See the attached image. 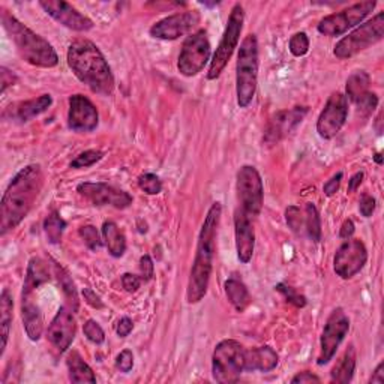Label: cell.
Segmentation results:
<instances>
[{
	"instance_id": "46",
	"label": "cell",
	"mask_w": 384,
	"mask_h": 384,
	"mask_svg": "<svg viewBox=\"0 0 384 384\" xmlns=\"http://www.w3.org/2000/svg\"><path fill=\"white\" fill-rule=\"evenodd\" d=\"M359 210L362 213V217L371 218L373 213L375 212V198L371 197V195H368V194H363L362 198H360Z\"/></svg>"
},
{
	"instance_id": "16",
	"label": "cell",
	"mask_w": 384,
	"mask_h": 384,
	"mask_svg": "<svg viewBox=\"0 0 384 384\" xmlns=\"http://www.w3.org/2000/svg\"><path fill=\"white\" fill-rule=\"evenodd\" d=\"M198 23H200V14L197 11H185L156 21L149 32L155 39L176 41L190 33Z\"/></svg>"
},
{
	"instance_id": "47",
	"label": "cell",
	"mask_w": 384,
	"mask_h": 384,
	"mask_svg": "<svg viewBox=\"0 0 384 384\" xmlns=\"http://www.w3.org/2000/svg\"><path fill=\"white\" fill-rule=\"evenodd\" d=\"M343 176H344L343 172H339V173H336L335 176H332L329 180L324 183V187H323L324 195L332 197V195H335L338 192V190L341 187V180H343Z\"/></svg>"
},
{
	"instance_id": "36",
	"label": "cell",
	"mask_w": 384,
	"mask_h": 384,
	"mask_svg": "<svg viewBox=\"0 0 384 384\" xmlns=\"http://www.w3.org/2000/svg\"><path fill=\"white\" fill-rule=\"evenodd\" d=\"M80 237L83 239L84 245H86L90 251H98L99 248L103 247V240L101 236H99L96 227L93 225H83L81 229L78 230Z\"/></svg>"
},
{
	"instance_id": "30",
	"label": "cell",
	"mask_w": 384,
	"mask_h": 384,
	"mask_svg": "<svg viewBox=\"0 0 384 384\" xmlns=\"http://www.w3.org/2000/svg\"><path fill=\"white\" fill-rule=\"evenodd\" d=\"M356 371V351L353 347L344 353L343 358L335 365L331 373V381L338 384H347L353 380Z\"/></svg>"
},
{
	"instance_id": "39",
	"label": "cell",
	"mask_w": 384,
	"mask_h": 384,
	"mask_svg": "<svg viewBox=\"0 0 384 384\" xmlns=\"http://www.w3.org/2000/svg\"><path fill=\"white\" fill-rule=\"evenodd\" d=\"M286 221L293 233L301 234L305 225V217L302 215L301 209H299L297 206H289L286 210Z\"/></svg>"
},
{
	"instance_id": "27",
	"label": "cell",
	"mask_w": 384,
	"mask_h": 384,
	"mask_svg": "<svg viewBox=\"0 0 384 384\" xmlns=\"http://www.w3.org/2000/svg\"><path fill=\"white\" fill-rule=\"evenodd\" d=\"M103 237L111 257L120 259L126 252V239L116 222L107 221L103 225Z\"/></svg>"
},
{
	"instance_id": "9",
	"label": "cell",
	"mask_w": 384,
	"mask_h": 384,
	"mask_svg": "<svg viewBox=\"0 0 384 384\" xmlns=\"http://www.w3.org/2000/svg\"><path fill=\"white\" fill-rule=\"evenodd\" d=\"M210 42L206 31H198L185 39L179 61L177 69L183 77H194L202 73L210 59Z\"/></svg>"
},
{
	"instance_id": "7",
	"label": "cell",
	"mask_w": 384,
	"mask_h": 384,
	"mask_svg": "<svg viewBox=\"0 0 384 384\" xmlns=\"http://www.w3.org/2000/svg\"><path fill=\"white\" fill-rule=\"evenodd\" d=\"M384 36V12H378L371 20L359 24L356 29L341 39L333 48L338 59L346 61L353 56L375 46Z\"/></svg>"
},
{
	"instance_id": "42",
	"label": "cell",
	"mask_w": 384,
	"mask_h": 384,
	"mask_svg": "<svg viewBox=\"0 0 384 384\" xmlns=\"http://www.w3.org/2000/svg\"><path fill=\"white\" fill-rule=\"evenodd\" d=\"M354 104L358 105L359 113H362L363 116L368 118V116H371L373 113L375 111V108L378 107V96L373 92H366Z\"/></svg>"
},
{
	"instance_id": "2",
	"label": "cell",
	"mask_w": 384,
	"mask_h": 384,
	"mask_svg": "<svg viewBox=\"0 0 384 384\" xmlns=\"http://www.w3.org/2000/svg\"><path fill=\"white\" fill-rule=\"evenodd\" d=\"M221 217H222V204L219 202H215L207 210V215L202 225L200 234H198L197 252L191 267L187 290V301L191 305L200 303L207 294L213 270V259H215L217 252V236Z\"/></svg>"
},
{
	"instance_id": "31",
	"label": "cell",
	"mask_w": 384,
	"mask_h": 384,
	"mask_svg": "<svg viewBox=\"0 0 384 384\" xmlns=\"http://www.w3.org/2000/svg\"><path fill=\"white\" fill-rule=\"evenodd\" d=\"M54 276L59 282V286H61V289L63 291V296L66 299L69 308L76 312L78 309L80 301H78V293H77V289H76V284H74L73 278H71L66 270L58 263H54Z\"/></svg>"
},
{
	"instance_id": "3",
	"label": "cell",
	"mask_w": 384,
	"mask_h": 384,
	"mask_svg": "<svg viewBox=\"0 0 384 384\" xmlns=\"http://www.w3.org/2000/svg\"><path fill=\"white\" fill-rule=\"evenodd\" d=\"M66 59L74 76L93 93L108 96L115 90V76L111 68L92 41L76 39L68 48Z\"/></svg>"
},
{
	"instance_id": "33",
	"label": "cell",
	"mask_w": 384,
	"mask_h": 384,
	"mask_svg": "<svg viewBox=\"0 0 384 384\" xmlns=\"http://www.w3.org/2000/svg\"><path fill=\"white\" fill-rule=\"evenodd\" d=\"M65 229H66V222L58 212H51L44 221V233L50 244L53 245L59 244V242L62 240Z\"/></svg>"
},
{
	"instance_id": "50",
	"label": "cell",
	"mask_w": 384,
	"mask_h": 384,
	"mask_svg": "<svg viewBox=\"0 0 384 384\" xmlns=\"http://www.w3.org/2000/svg\"><path fill=\"white\" fill-rule=\"evenodd\" d=\"M0 77H2V93H5L8 90V88L14 86V84H16V81H17L16 74H14L12 71H9L6 66L0 68Z\"/></svg>"
},
{
	"instance_id": "4",
	"label": "cell",
	"mask_w": 384,
	"mask_h": 384,
	"mask_svg": "<svg viewBox=\"0 0 384 384\" xmlns=\"http://www.w3.org/2000/svg\"><path fill=\"white\" fill-rule=\"evenodd\" d=\"M2 24L17 51L27 63L38 68L58 66L59 56L50 42L31 31L6 9H2Z\"/></svg>"
},
{
	"instance_id": "15",
	"label": "cell",
	"mask_w": 384,
	"mask_h": 384,
	"mask_svg": "<svg viewBox=\"0 0 384 384\" xmlns=\"http://www.w3.org/2000/svg\"><path fill=\"white\" fill-rule=\"evenodd\" d=\"M77 192L93 206H113L122 210L133 204V197L126 191L103 182H83L77 187Z\"/></svg>"
},
{
	"instance_id": "51",
	"label": "cell",
	"mask_w": 384,
	"mask_h": 384,
	"mask_svg": "<svg viewBox=\"0 0 384 384\" xmlns=\"http://www.w3.org/2000/svg\"><path fill=\"white\" fill-rule=\"evenodd\" d=\"M320 381L321 380L317 375H314L309 371L299 373L291 378V384H312V383H320Z\"/></svg>"
},
{
	"instance_id": "14",
	"label": "cell",
	"mask_w": 384,
	"mask_h": 384,
	"mask_svg": "<svg viewBox=\"0 0 384 384\" xmlns=\"http://www.w3.org/2000/svg\"><path fill=\"white\" fill-rule=\"evenodd\" d=\"M368 261V251L360 239H348L336 249L333 259L335 274L343 278L350 279L358 275Z\"/></svg>"
},
{
	"instance_id": "22",
	"label": "cell",
	"mask_w": 384,
	"mask_h": 384,
	"mask_svg": "<svg viewBox=\"0 0 384 384\" xmlns=\"http://www.w3.org/2000/svg\"><path fill=\"white\" fill-rule=\"evenodd\" d=\"M21 318L29 339L39 341L44 332V318H42L39 305L35 302L33 293H21Z\"/></svg>"
},
{
	"instance_id": "37",
	"label": "cell",
	"mask_w": 384,
	"mask_h": 384,
	"mask_svg": "<svg viewBox=\"0 0 384 384\" xmlns=\"http://www.w3.org/2000/svg\"><path fill=\"white\" fill-rule=\"evenodd\" d=\"M138 187L147 195H158L162 191V182L156 175L146 173L138 177Z\"/></svg>"
},
{
	"instance_id": "21",
	"label": "cell",
	"mask_w": 384,
	"mask_h": 384,
	"mask_svg": "<svg viewBox=\"0 0 384 384\" xmlns=\"http://www.w3.org/2000/svg\"><path fill=\"white\" fill-rule=\"evenodd\" d=\"M234 236L237 259L242 264H248L255 249V232L251 217L244 209L234 212Z\"/></svg>"
},
{
	"instance_id": "5",
	"label": "cell",
	"mask_w": 384,
	"mask_h": 384,
	"mask_svg": "<svg viewBox=\"0 0 384 384\" xmlns=\"http://www.w3.org/2000/svg\"><path fill=\"white\" fill-rule=\"evenodd\" d=\"M259 84V39L249 33L239 48L236 63V96L240 108H248Z\"/></svg>"
},
{
	"instance_id": "35",
	"label": "cell",
	"mask_w": 384,
	"mask_h": 384,
	"mask_svg": "<svg viewBox=\"0 0 384 384\" xmlns=\"http://www.w3.org/2000/svg\"><path fill=\"white\" fill-rule=\"evenodd\" d=\"M275 290H276L284 299H286V301H287L289 303H291V305H294V306H297V308H305L306 303H308L306 297H305L303 294L297 293L296 289L287 286V284H284V282L276 284Z\"/></svg>"
},
{
	"instance_id": "45",
	"label": "cell",
	"mask_w": 384,
	"mask_h": 384,
	"mask_svg": "<svg viewBox=\"0 0 384 384\" xmlns=\"http://www.w3.org/2000/svg\"><path fill=\"white\" fill-rule=\"evenodd\" d=\"M141 282H143V279H141L138 275H134V274L122 275V286L128 293L138 291V289L141 287Z\"/></svg>"
},
{
	"instance_id": "55",
	"label": "cell",
	"mask_w": 384,
	"mask_h": 384,
	"mask_svg": "<svg viewBox=\"0 0 384 384\" xmlns=\"http://www.w3.org/2000/svg\"><path fill=\"white\" fill-rule=\"evenodd\" d=\"M381 123H383V113L380 111V115H378V116H377V119H375V130H377V133H378V134H381V133H383Z\"/></svg>"
},
{
	"instance_id": "19",
	"label": "cell",
	"mask_w": 384,
	"mask_h": 384,
	"mask_svg": "<svg viewBox=\"0 0 384 384\" xmlns=\"http://www.w3.org/2000/svg\"><path fill=\"white\" fill-rule=\"evenodd\" d=\"M73 309L68 306H62L58 314L51 320L47 329L48 343L58 350L61 354L68 351L71 344L76 338L77 332V321L74 318Z\"/></svg>"
},
{
	"instance_id": "26",
	"label": "cell",
	"mask_w": 384,
	"mask_h": 384,
	"mask_svg": "<svg viewBox=\"0 0 384 384\" xmlns=\"http://www.w3.org/2000/svg\"><path fill=\"white\" fill-rule=\"evenodd\" d=\"M225 294L230 303L237 312H244L251 305V294L244 282L237 278H230L225 281Z\"/></svg>"
},
{
	"instance_id": "52",
	"label": "cell",
	"mask_w": 384,
	"mask_h": 384,
	"mask_svg": "<svg viewBox=\"0 0 384 384\" xmlns=\"http://www.w3.org/2000/svg\"><path fill=\"white\" fill-rule=\"evenodd\" d=\"M356 232V227H354V222L351 219H346L343 222V225H341V230H339V236L341 239H351L353 234Z\"/></svg>"
},
{
	"instance_id": "12",
	"label": "cell",
	"mask_w": 384,
	"mask_h": 384,
	"mask_svg": "<svg viewBox=\"0 0 384 384\" xmlns=\"http://www.w3.org/2000/svg\"><path fill=\"white\" fill-rule=\"evenodd\" d=\"M350 331V318L343 308H336L327 318L320 341V354L317 363L326 365L329 363L336 354L338 347L343 343Z\"/></svg>"
},
{
	"instance_id": "38",
	"label": "cell",
	"mask_w": 384,
	"mask_h": 384,
	"mask_svg": "<svg viewBox=\"0 0 384 384\" xmlns=\"http://www.w3.org/2000/svg\"><path fill=\"white\" fill-rule=\"evenodd\" d=\"M289 50L294 58H302L309 51V39L305 32H297L290 38Z\"/></svg>"
},
{
	"instance_id": "32",
	"label": "cell",
	"mask_w": 384,
	"mask_h": 384,
	"mask_svg": "<svg viewBox=\"0 0 384 384\" xmlns=\"http://www.w3.org/2000/svg\"><path fill=\"white\" fill-rule=\"evenodd\" d=\"M369 84H371V77H369V74L365 73V71H356V73L351 74L350 78L347 80L346 96L348 101L356 103L362 95L369 92L368 90Z\"/></svg>"
},
{
	"instance_id": "11",
	"label": "cell",
	"mask_w": 384,
	"mask_h": 384,
	"mask_svg": "<svg viewBox=\"0 0 384 384\" xmlns=\"http://www.w3.org/2000/svg\"><path fill=\"white\" fill-rule=\"evenodd\" d=\"M236 190L240 209H244L249 217L260 215L264 202V187L259 170L252 165L242 167L237 172Z\"/></svg>"
},
{
	"instance_id": "1",
	"label": "cell",
	"mask_w": 384,
	"mask_h": 384,
	"mask_svg": "<svg viewBox=\"0 0 384 384\" xmlns=\"http://www.w3.org/2000/svg\"><path fill=\"white\" fill-rule=\"evenodd\" d=\"M44 187V172L39 164H31L12 177L0 203V233L5 236L29 215Z\"/></svg>"
},
{
	"instance_id": "44",
	"label": "cell",
	"mask_w": 384,
	"mask_h": 384,
	"mask_svg": "<svg viewBox=\"0 0 384 384\" xmlns=\"http://www.w3.org/2000/svg\"><path fill=\"white\" fill-rule=\"evenodd\" d=\"M140 278L143 279V282H147L153 278V272H155V264L150 259V255H143V257L140 259Z\"/></svg>"
},
{
	"instance_id": "17",
	"label": "cell",
	"mask_w": 384,
	"mask_h": 384,
	"mask_svg": "<svg viewBox=\"0 0 384 384\" xmlns=\"http://www.w3.org/2000/svg\"><path fill=\"white\" fill-rule=\"evenodd\" d=\"M39 6L44 9L51 19L62 26L76 32H88L93 29V21L81 14L77 8L63 0H41Z\"/></svg>"
},
{
	"instance_id": "24",
	"label": "cell",
	"mask_w": 384,
	"mask_h": 384,
	"mask_svg": "<svg viewBox=\"0 0 384 384\" xmlns=\"http://www.w3.org/2000/svg\"><path fill=\"white\" fill-rule=\"evenodd\" d=\"M278 363L279 356L270 346L245 350V371L270 373L278 366Z\"/></svg>"
},
{
	"instance_id": "20",
	"label": "cell",
	"mask_w": 384,
	"mask_h": 384,
	"mask_svg": "<svg viewBox=\"0 0 384 384\" xmlns=\"http://www.w3.org/2000/svg\"><path fill=\"white\" fill-rule=\"evenodd\" d=\"M306 113L308 107H294L291 110L278 111L267 123L263 138L264 143L267 146L278 145L282 138H286L291 131L296 130L299 123H302Z\"/></svg>"
},
{
	"instance_id": "25",
	"label": "cell",
	"mask_w": 384,
	"mask_h": 384,
	"mask_svg": "<svg viewBox=\"0 0 384 384\" xmlns=\"http://www.w3.org/2000/svg\"><path fill=\"white\" fill-rule=\"evenodd\" d=\"M51 279L50 270L47 263L39 259V257H32L27 264V272L23 284V293H35L38 287H41L42 284H47Z\"/></svg>"
},
{
	"instance_id": "40",
	"label": "cell",
	"mask_w": 384,
	"mask_h": 384,
	"mask_svg": "<svg viewBox=\"0 0 384 384\" xmlns=\"http://www.w3.org/2000/svg\"><path fill=\"white\" fill-rule=\"evenodd\" d=\"M103 152L99 150H86L80 153L77 158L71 162V168H88L95 165L98 161L103 160Z\"/></svg>"
},
{
	"instance_id": "23",
	"label": "cell",
	"mask_w": 384,
	"mask_h": 384,
	"mask_svg": "<svg viewBox=\"0 0 384 384\" xmlns=\"http://www.w3.org/2000/svg\"><path fill=\"white\" fill-rule=\"evenodd\" d=\"M53 104V98L51 95H41L38 98L29 99V101H21L17 104H12L6 111H5V118L9 115L11 119L19 120L21 123L29 122L33 118H38L42 113H46Z\"/></svg>"
},
{
	"instance_id": "13",
	"label": "cell",
	"mask_w": 384,
	"mask_h": 384,
	"mask_svg": "<svg viewBox=\"0 0 384 384\" xmlns=\"http://www.w3.org/2000/svg\"><path fill=\"white\" fill-rule=\"evenodd\" d=\"M348 116V99L344 93L335 92L327 99L317 119V133L324 140H332L343 130Z\"/></svg>"
},
{
	"instance_id": "53",
	"label": "cell",
	"mask_w": 384,
	"mask_h": 384,
	"mask_svg": "<svg viewBox=\"0 0 384 384\" xmlns=\"http://www.w3.org/2000/svg\"><path fill=\"white\" fill-rule=\"evenodd\" d=\"M369 383L374 384H383L384 383V362H380L373 373V377L369 378Z\"/></svg>"
},
{
	"instance_id": "18",
	"label": "cell",
	"mask_w": 384,
	"mask_h": 384,
	"mask_svg": "<svg viewBox=\"0 0 384 384\" xmlns=\"http://www.w3.org/2000/svg\"><path fill=\"white\" fill-rule=\"evenodd\" d=\"M68 126L76 133H92L99 123L98 110L88 96L73 95L69 98Z\"/></svg>"
},
{
	"instance_id": "10",
	"label": "cell",
	"mask_w": 384,
	"mask_h": 384,
	"mask_svg": "<svg viewBox=\"0 0 384 384\" xmlns=\"http://www.w3.org/2000/svg\"><path fill=\"white\" fill-rule=\"evenodd\" d=\"M375 6H377V2H374V0H366V2L354 4L343 11L324 17L318 23L317 31L321 35L331 36V38L344 35L346 32H348V29H351V27L359 26L369 16V14L374 11Z\"/></svg>"
},
{
	"instance_id": "29",
	"label": "cell",
	"mask_w": 384,
	"mask_h": 384,
	"mask_svg": "<svg viewBox=\"0 0 384 384\" xmlns=\"http://www.w3.org/2000/svg\"><path fill=\"white\" fill-rule=\"evenodd\" d=\"M12 312H14V301L8 289H4L2 296H0V336H2V346H0V354L4 356L8 339H9V331L12 324Z\"/></svg>"
},
{
	"instance_id": "6",
	"label": "cell",
	"mask_w": 384,
	"mask_h": 384,
	"mask_svg": "<svg viewBox=\"0 0 384 384\" xmlns=\"http://www.w3.org/2000/svg\"><path fill=\"white\" fill-rule=\"evenodd\" d=\"M245 371V348L236 339H224L213 350L212 374L219 384H232L240 380Z\"/></svg>"
},
{
	"instance_id": "28",
	"label": "cell",
	"mask_w": 384,
	"mask_h": 384,
	"mask_svg": "<svg viewBox=\"0 0 384 384\" xmlns=\"http://www.w3.org/2000/svg\"><path fill=\"white\" fill-rule=\"evenodd\" d=\"M66 366L69 371V380L73 383H96V377L92 371V368L83 360L81 356L77 351H71Z\"/></svg>"
},
{
	"instance_id": "54",
	"label": "cell",
	"mask_w": 384,
	"mask_h": 384,
	"mask_svg": "<svg viewBox=\"0 0 384 384\" xmlns=\"http://www.w3.org/2000/svg\"><path fill=\"white\" fill-rule=\"evenodd\" d=\"M363 173L362 172H359V173H356L350 180H348V191L350 192H354L356 190H358L359 187H360V183H362V180H363Z\"/></svg>"
},
{
	"instance_id": "48",
	"label": "cell",
	"mask_w": 384,
	"mask_h": 384,
	"mask_svg": "<svg viewBox=\"0 0 384 384\" xmlns=\"http://www.w3.org/2000/svg\"><path fill=\"white\" fill-rule=\"evenodd\" d=\"M83 297H84V302H86L89 306H92L95 309H103L104 308L101 297H99L92 289H84L83 290Z\"/></svg>"
},
{
	"instance_id": "34",
	"label": "cell",
	"mask_w": 384,
	"mask_h": 384,
	"mask_svg": "<svg viewBox=\"0 0 384 384\" xmlns=\"http://www.w3.org/2000/svg\"><path fill=\"white\" fill-rule=\"evenodd\" d=\"M305 230L312 242L321 240V219L314 203H308L305 207Z\"/></svg>"
},
{
	"instance_id": "49",
	"label": "cell",
	"mask_w": 384,
	"mask_h": 384,
	"mask_svg": "<svg viewBox=\"0 0 384 384\" xmlns=\"http://www.w3.org/2000/svg\"><path fill=\"white\" fill-rule=\"evenodd\" d=\"M134 329V323L130 317H122L118 324H116V333L120 336V338H126L130 336V333L133 332Z\"/></svg>"
},
{
	"instance_id": "41",
	"label": "cell",
	"mask_w": 384,
	"mask_h": 384,
	"mask_svg": "<svg viewBox=\"0 0 384 384\" xmlns=\"http://www.w3.org/2000/svg\"><path fill=\"white\" fill-rule=\"evenodd\" d=\"M83 332H84V336H86L90 341V343H93L96 346L103 344L104 341H105V332H104V329L95 320H88L86 323H84Z\"/></svg>"
},
{
	"instance_id": "8",
	"label": "cell",
	"mask_w": 384,
	"mask_h": 384,
	"mask_svg": "<svg viewBox=\"0 0 384 384\" xmlns=\"http://www.w3.org/2000/svg\"><path fill=\"white\" fill-rule=\"evenodd\" d=\"M244 21H245L244 8H242L240 4H236L230 12V17L229 21H227L219 46L210 61L207 80H217L224 73L227 63L230 62L234 50L237 48L240 33L242 29H244Z\"/></svg>"
},
{
	"instance_id": "43",
	"label": "cell",
	"mask_w": 384,
	"mask_h": 384,
	"mask_svg": "<svg viewBox=\"0 0 384 384\" xmlns=\"http://www.w3.org/2000/svg\"><path fill=\"white\" fill-rule=\"evenodd\" d=\"M116 368L123 374H128L134 368V354L131 350L126 348L119 353V356L116 358Z\"/></svg>"
},
{
	"instance_id": "56",
	"label": "cell",
	"mask_w": 384,
	"mask_h": 384,
	"mask_svg": "<svg viewBox=\"0 0 384 384\" xmlns=\"http://www.w3.org/2000/svg\"><path fill=\"white\" fill-rule=\"evenodd\" d=\"M374 160H375V162H377L378 165H381V164H383V156H381V152H378V153H375V155H374Z\"/></svg>"
}]
</instances>
